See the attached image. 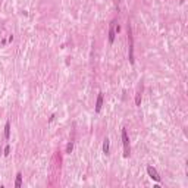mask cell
<instances>
[{"instance_id": "1", "label": "cell", "mask_w": 188, "mask_h": 188, "mask_svg": "<svg viewBox=\"0 0 188 188\" xmlns=\"http://www.w3.org/2000/svg\"><path fill=\"white\" fill-rule=\"evenodd\" d=\"M122 143H123V148H125V156H128L129 154V140H128L125 129H122Z\"/></svg>"}, {"instance_id": "2", "label": "cell", "mask_w": 188, "mask_h": 188, "mask_svg": "<svg viewBox=\"0 0 188 188\" xmlns=\"http://www.w3.org/2000/svg\"><path fill=\"white\" fill-rule=\"evenodd\" d=\"M147 173H148V176L151 179H154V181H160V176H159V173H157V170L154 169V168H151V166H147Z\"/></svg>"}, {"instance_id": "3", "label": "cell", "mask_w": 188, "mask_h": 188, "mask_svg": "<svg viewBox=\"0 0 188 188\" xmlns=\"http://www.w3.org/2000/svg\"><path fill=\"white\" fill-rule=\"evenodd\" d=\"M115 40V21L112 22V25H110V31H109V43L112 44Z\"/></svg>"}, {"instance_id": "4", "label": "cell", "mask_w": 188, "mask_h": 188, "mask_svg": "<svg viewBox=\"0 0 188 188\" xmlns=\"http://www.w3.org/2000/svg\"><path fill=\"white\" fill-rule=\"evenodd\" d=\"M109 147H110V141L106 138L104 143H103V153H104V154H109Z\"/></svg>"}, {"instance_id": "5", "label": "cell", "mask_w": 188, "mask_h": 188, "mask_svg": "<svg viewBox=\"0 0 188 188\" xmlns=\"http://www.w3.org/2000/svg\"><path fill=\"white\" fill-rule=\"evenodd\" d=\"M101 103H103V96H101V93L99 94V97H97V103H96V112H100L101 109Z\"/></svg>"}, {"instance_id": "6", "label": "cell", "mask_w": 188, "mask_h": 188, "mask_svg": "<svg viewBox=\"0 0 188 188\" xmlns=\"http://www.w3.org/2000/svg\"><path fill=\"white\" fill-rule=\"evenodd\" d=\"M21 182H22V173H18L16 175V182H15V187L19 188L21 187Z\"/></svg>"}, {"instance_id": "7", "label": "cell", "mask_w": 188, "mask_h": 188, "mask_svg": "<svg viewBox=\"0 0 188 188\" xmlns=\"http://www.w3.org/2000/svg\"><path fill=\"white\" fill-rule=\"evenodd\" d=\"M9 135H10V123L7 122V123H6V126H5V137H6V138H9Z\"/></svg>"}, {"instance_id": "8", "label": "cell", "mask_w": 188, "mask_h": 188, "mask_svg": "<svg viewBox=\"0 0 188 188\" xmlns=\"http://www.w3.org/2000/svg\"><path fill=\"white\" fill-rule=\"evenodd\" d=\"M140 103H141V94H137V99H135V104H137V106H140Z\"/></svg>"}, {"instance_id": "9", "label": "cell", "mask_w": 188, "mask_h": 188, "mask_svg": "<svg viewBox=\"0 0 188 188\" xmlns=\"http://www.w3.org/2000/svg\"><path fill=\"white\" fill-rule=\"evenodd\" d=\"M72 147H74V146H72V143H69V144H68V147H66V153H70V151H72Z\"/></svg>"}, {"instance_id": "10", "label": "cell", "mask_w": 188, "mask_h": 188, "mask_svg": "<svg viewBox=\"0 0 188 188\" xmlns=\"http://www.w3.org/2000/svg\"><path fill=\"white\" fill-rule=\"evenodd\" d=\"M9 151H10V148H9V146H6V148H5V154H9Z\"/></svg>"}]
</instances>
